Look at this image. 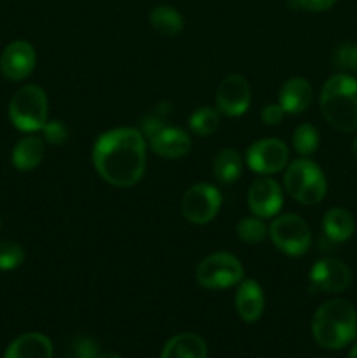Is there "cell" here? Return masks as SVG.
Segmentation results:
<instances>
[{"label": "cell", "instance_id": "7c38bea8", "mask_svg": "<svg viewBox=\"0 0 357 358\" xmlns=\"http://www.w3.org/2000/svg\"><path fill=\"white\" fill-rule=\"evenodd\" d=\"M310 283L314 289L328 294L343 292L352 283V271L345 262L326 257L314 264L310 271Z\"/></svg>", "mask_w": 357, "mask_h": 358}, {"label": "cell", "instance_id": "6da1fadb", "mask_svg": "<svg viewBox=\"0 0 357 358\" xmlns=\"http://www.w3.org/2000/svg\"><path fill=\"white\" fill-rule=\"evenodd\" d=\"M146 136L135 128H114L102 133L93 145V166L107 184L132 187L146 173Z\"/></svg>", "mask_w": 357, "mask_h": 358}, {"label": "cell", "instance_id": "277c9868", "mask_svg": "<svg viewBox=\"0 0 357 358\" xmlns=\"http://www.w3.org/2000/svg\"><path fill=\"white\" fill-rule=\"evenodd\" d=\"M284 187L301 205H317L328 192V180L317 163L308 157H300L287 164Z\"/></svg>", "mask_w": 357, "mask_h": 358}, {"label": "cell", "instance_id": "cb8c5ba5", "mask_svg": "<svg viewBox=\"0 0 357 358\" xmlns=\"http://www.w3.org/2000/svg\"><path fill=\"white\" fill-rule=\"evenodd\" d=\"M237 234L244 243L258 245L268 238V226L261 217H244L237 226Z\"/></svg>", "mask_w": 357, "mask_h": 358}, {"label": "cell", "instance_id": "e575fe53", "mask_svg": "<svg viewBox=\"0 0 357 358\" xmlns=\"http://www.w3.org/2000/svg\"><path fill=\"white\" fill-rule=\"evenodd\" d=\"M0 227H2V220H0Z\"/></svg>", "mask_w": 357, "mask_h": 358}, {"label": "cell", "instance_id": "30bf717a", "mask_svg": "<svg viewBox=\"0 0 357 358\" xmlns=\"http://www.w3.org/2000/svg\"><path fill=\"white\" fill-rule=\"evenodd\" d=\"M251 107V86L238 73L224 77L216 93V108L226 117H240Z\"/></svg>", "mask_w": 357, "mask_h": 358}, {"label": "cell", "instance_id": "5bb4252c", "mask_svg": "<svg viewBox=\"0 0 357 358\" xmlns=\"http://www.w3.org/2000/svg\"><path fill=\"white\" fill-rule=\"evenodd\" d=\"M150 149L164 159H178L191 150V136L188 131L175 126H161L153 136H149Z\"/></svg>", "mask_w": 357, "mask_h": 358}, {"label": "cell", "instance_id": "2e32d148", "mask_svg": "<svg viewBox=\"0 0 357 358\" xmlns=\"http://www.w3.org/2000/svg\"><path fill=\"white\" fill-rule=\"evenodd\" d=\"M314 98V90L310 83L303 77H290L284 83L279 93V105L284 108L286 114H303L312 103Z\"/></svg>", "mask_w": 357, "mask_h": 358}, {"label": "cell", "instance_id": "1f68e13d", "mask_svg": "<svg viewBox=\"0 0 357 358\" xmlns=\"http://www.w3.org/2000/svg\"><path fill=\"white\" fill-rule=\"evenodd\" d=\"M349 358H357V343H356V345L352 346V350H350Z\"/></svg>", "mask_w": 357, "mask_h": 358}, {"label": "cell", "instance_id": "44dd1931", "mask_svg": "<svg viewBox=\"0 0 357 358\" xmlns=\"http://www.w3.org/2000/svg\"><path fill=\"white\" fill-rule=\"evenodd\" d=\"M212 171L220 184H233L244 173V159L234 149H223L214 157Z\"/></svg>", "mask_w": 357, "mask_h": 358}, {"label": "cell", "instance_id": "ba28073f", "mask_svg": "<svg viewBox=\"0 0 357 358\" xmlns=\"http://www.w3.org/2000/svg\"><path fill=\"white\" fill-rule=\"evenodd\" d=\"M223 205V196L219 189L206 182H200L189 187L182 196V213L186 220L196 226H205L212 222Z\"/></svg>", "mask_w": 357, "mask_h": 358}, {"label": "cell", "instance_id": "8fae6325", "mask_svg": "<svg viewBox=\"0 0 357 358\" xmlns=\"http://www.w3.org/2000/svg\"><path fill=\"white\" fill-rule=\"evenodd\" d=\"M247 205L255 217L261 219H273L276 213L282 210L284 192L279 182L265 175L261 178H255L248 187Z\"/></svg>", "mask_w": 357, "mask_h": 358}, {"label": "cell", "instance_id": "3957f363", "mask_svg": "<svg viewBox=\"0 0 357 358\" xmlns=\"http://www.w3.org/2000/svg\"><path fill=\"white\" fill-rule=\"evenodd\" d=\"M321 112L342 133L357 129V79L350 73L329 77L321 91Z\"/></svg>", "mask_w": 357, "mask_h": 358}, {"label": "cell", "instance_id": "52a82bcc", "mask_svg": "<svg viewBox=\"0 0 357 358\" xmlns=\"http://www.w3.org/2000/svg\"><path fill=\"white\" fill-rule=\"evenodd\" d=\"M268 236L276 250L289 257H300L307 254L312 245L310 227L296 213L275 217L268 226Z\"/></svg>", "mask_w": 357, "mask_h": 358}, {"label": "cell", "instance_id": "d6a6232c", "mask_svg": "<svg viewBox=\"0 0 357 358\" xmlns=\"http://www.w3.org/2000/svg\"><path fill=\"white\" fill-rule=\"evenodd\" d=\"M352 154H354V157H356V161H357V138L354 140V143H352Z\"/></svg>", "mask_w": 357, "mask_h": 358}, {"label": "cell", "instance_id": "7402d4cb", "mask_svg": "<svg viewBox=\"0 0 357 358\" xmlns=\"http://www.w3.org/2000/svg\"><path fill=\"white\" fill-rule=\"evenodd\" d=\"M149 23L154 30L164 37H175L184 28V17L170 6H158L150 10Z\"/></svg>", "mask_w": 357, "mask_h": 358}, {"label": "cell", "instance_id": "9a60e30c", "mask_svg": "<svg viewBox=\"0 0 357 358\" xmlns=\"http://www.w3.org/2000/svg\"><path fill=\"white\" fill-rule=\"evenodd\" d=\"M234 308L245 324H254L265 311V292L258 280L245 278L238 283L234 294Z\"/></svg>", "mask_w": 357, "mask_h": 358}, {"label": "cell", "instance_id": "d4e9b609", "mask_svg": "<svg viewBox=\"0 0 357 358\" xmlns=\"http://www.w3.org/2000/svg\"><path fill=\"white\" fill-rule=\"evenodd\" d=\"M318 143H321V138L315 126L307 124V122L298 126L293 135V147L301 157L312 156L318 149Z\"/></svg>", "mask_w": 357, "mask_h": 358}, {"label": "cell", "instance_id": "4dcf8cb0", "mask_svg": "<svg viewBox=\"0 0 357 358\" xmlns=\"http://www.w3.org/2000/svg\"><path fill=\"white\" fill-rule=\"evenodd\" d=\"M284 117H286V112H284V108L279 103H268L261 110V121L266 126L280 124L284 121Z\"/></svg>", "mask_w": 357, "mask_h": 358}, {"label": "cell", "instance_id": "f1b7e54d", "mask_svg": "<svg viewBox=\"0 0 357 358\" xmlns=\"http://www.w3.org/2000/svg\"><path fill=\"white\" fill-rule=\"evenodd\" d=\"M41 131L44 135V142L51 143V145H63L69 140V129L58 119H52V121L46 122Z\"/></svg>", "mask_w": 357, "mask_h": 358}, {"label": "cell", "instance_id": "4316f807", "mask_svg": "<svg viewBox=\"0 0 357 358\" xmlns=\"http://www.w3.org/2000/svg\"><path fill=\"white\" fill-rule=\"evenodd\" d=\"M98 345L91 338L72 339L65 350V358H98Z\"/></svg>", "mask_w": 357, "mask_h": 358}, {"label": "cell", "instance_id": "8992f818", "mask_svg": "<svg viewBox=\"0 0 357 358\" xmlns=\"http://www.w3.org/2000/svg\"><path fill=\"white\" fill-rule=\"evenodd\" d=\"M244 280V266L230 252H216L203 259L196 268V282L209 290H223Z\"/></svg>", "mask_w": 357, "mask_h": 358}, {"label": "cell", "instance_id": "5b68a950", "mask_svg": "<svg viewBox=\"0 0 357 358\" xmlns=\"http://www.w3.org/2000/svg\"><path fill=\"white\" fill-rule=\"evenodd\" d=\"M48 94L35 84H27L14 93L9 101V119L16 129L35 133L49 121Z\"/></svg>", "mask_w": 357, "mask_h": 358}, {"label": "cell", "instance_id": "e0dca14e", "mask_svg": "<svg viewBox=\"0 0 357 358\" xmlns=\"http://www.w3.org/2000/svg\"><path fill=\"white\" fill-rule=\"evenodd\" d=\"M4 358H52V345L48 336L28 332L7 346Z\"/></svg>", "mask_w": 357, "mask_h": 358}, {"label": "cell", "instance_id": "603a6c76", "mask_svg": "<svg viewBox=\"0 0 357 358\" xmlns=\"http://www.w3.org/2000/svg\"><path fill=\"white\" fill-rule=\"evenodd\" d=\"M219 124V112L214 107H200L189 115V129L198 136L214 135Z\"/></svg>", "mask_w": 357, "mask_h": 358}, {"label": "cell", "instance_id": "4fadbf2b", "mask_svg": "<svg viewBox=\"0 0 357 358\" xmlns=\"http://www.w3.org/2000/svg\"><path fill=\"white\" fill-rule=\"evenodd\" d=\"M37 63L35 48L27 41H14L0 55V72L9 80H23L34 72Z\"/></svg>", "mask_w": 357, "mask_h": 358}, {"label": "cell", "instance_id": "ac0fdd59", "mask_svg": "<svg viewBox=\"0 0 357 358\" xmlns=\"http://www.w3.org/2000/svg\"><path fill=\"white\" fill-rule=\"evenodd\" d=\"M46 145L41 136H24L14 145L10 161L13 166L20 171H31L44 159Z\"/></svg>", "mask_w": 357, "mask_h": 358}, {"label": "cell", "instance_id": "f546056e", "mask_svg": "<svg viewBox=\"0 0 357 358\" xmlns=\"http://www.w3.org/2000/svg\"><path fill=\"white\" fill-rule=\"evenodd\" d=\"M336 0H289V6L294 9H304L310 13H324L331 9Z\"/></svg>", "mask_w": 357, "mask_h": 358}, {"label": "cell", "instance_id": "7a4b0ae2", "mask_svg": "<svg viewBox=\"0 0 357 358\" xmlns=\"http://www.w3.org/2000/svg\"><path fill=\"white\" fill-rule=\"evenodd\" d=\"M312 334L318 346L342 350L357 336V311L346 299H331L322 304L312 320Z\"/></svg>", "mask_w": 357, "mask_h": 358}, {"label": "cell", "instance_id": "9c48e42d", "mask_svg": "<svg viewBox=\"0 0 357 358\" xmlns=\"http://www.w3.org/2000/svg\"><path fill=\"white\" fill-rule=\"evenodd\" d=\"M245 163L254 173L273 175L289 163V147L279 138L258 140L247 149Z\"/></svg>", "mask_w": 357, "mask_h": 358}, {"label": "cell", "instance_id": "836d02e7", "mask_svg": "<svg viewBox=\"0 0 357 358\" xmlns=\"http://www.w3.org/2000/svg\"><path fill=\"white\" fill-rule=\"evenodd\" d=\"M98 358H121V357L112 355V353H107V355H98Z\"/></svg>", "mask_w": 357, "mask_h": 358}, {"label": "cell", "instance_id": "d6986e66", "mask_svg": "<svg viewBox=\"0 0 357 358\" xmlns=\"http://www.w3.org/2000/svg\"><path fill=\"white\" fill-rule=\"evenodd\" d=\"M322 231L332 243H343L352 238L354 231H356V220L349 210L331 208L326 212L324 219H322Z\"/></svg>", "mask_w": 357, "mask_h": 358}, {"label": "cell", "instance_id": "ffe728a7", "mask_svg": "<svg viewBox=\"0 0 357 358\" xmlns=\"http://www.w3.org/2000/svg\"><path fill=\"white\" fill-rule=\"evenodd\" d=\"M206 345L200 336L184 332L177 334L164 345L161 358H206Z\"/></svg>", "mask_w": 357, "mask_h": 358}, {"label": "cell", "instance_id": "484cf974", "mask_svg": "<svg viewBox=\"0 0 357 358\" xmlns=\"http://www.w3.org/2000/svg\"><path fill=\"white\" fill-rule=\"evenodd\" d=\"M24 261V248L16 241H0V271H13Z\"/></svg>", "mask_w": 357, "mask_h": 358}, {"label": "cell", "instance_id": "83f0119b", "mask_svg": "<svg viewBox=\"0 0 357 358\" xmlns=\"http://www.w3.org/2000/svg\"><path fill=\"white\" fill-rule=\"evenodd\" d=\"M335 65L343 73H356L357 76V44H343L335 52Z\"/></svg>", "mask_w": 357, "mask_h": 358}]
</instances>
